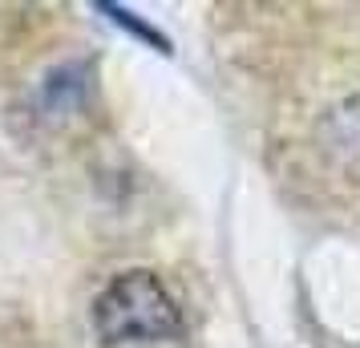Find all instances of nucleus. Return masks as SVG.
<instances>
[{"instance_id":"1","label":"nucleus","mask_w":360,"mask_h":348,"mask_svg":"<svg viewBox=\"0 0 360 348\" xmlns=\"http://www.w3.org/2000/svg\"><path fill=\"white\" fill-rule=\"evenodd\" d=\"M94 336L105 348L122 344H158L182 332V308L166 280L150 267L117 271L94 299Z\"/></svg>"},{"instance_id":"2","label":"nucleus","mask_w":360,"mask_h":348,"mask_svg":"<svg viewBox=\"0 0 360 348\" xmlns=\"http://www.w3.org/2000/svg\"><path fill=\"white\" fill-rule=\"evenodd\" d=\"M98 8H101V13H105L110 20H114L117 29H130L134 37H142V41H146V45H154L158 53H170V37H166V33H158L154 25H146V20L138 17V13H130V8H122V4H105V0H101Z\"/></svg>"}]
</instances>
